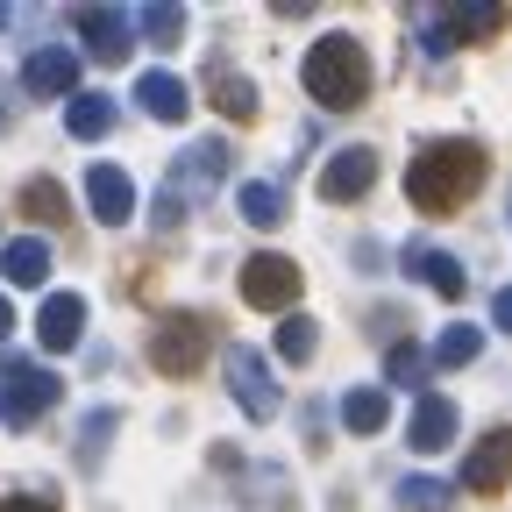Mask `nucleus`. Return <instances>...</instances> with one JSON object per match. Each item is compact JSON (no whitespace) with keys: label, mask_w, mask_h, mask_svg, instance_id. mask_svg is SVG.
<instances>
[{"label":"nucleus","mask_w":512,"mask_h":512,"mask_svg":"<svg viewBox=\"0 0 512 512\" xmlns=\"http://www.w3.org/2000/svg\"><path fill=\"white\" fill-rule=\"evenodd\" d=\"M235 207H242L249 228H278V221H285V185H242Z\"/></svg>","instance_id":"nucleus-22"},{"label":"nucleus","mask_w":512,"mask_h":512,"mask_svg":"<svg viewBox=\"0 0 512 512\" xmlns=\"http://www.w3.org/2000/svg\"><path fill=\"white\" fill-rule=\"evenodd\" d=\"M0 128H8V93H0Z\"/></svg>","instance_id":"nucleus-33"},{"label":"nucleus","mask_w":512,"mask_h":512,"mask_svg":"<svg viewBox=\"0 0 512 512\" xmlns=\"http://www.w3.org/2000/svg\"><path fill=\"white\" fill-rule=\"evenodd\" d=\"M86 207H93L100 228H121L128 214H136V185H128L121 164H93V171H86Z\"/></svg>","instance_id":"nucleus-9"},{"label":"nucleus","mask_w":512,"mask_h":512,"mask_svg":"<svg viewBox=\"0 0 512 512\" xmlns=\"http://www.w3.org/2000/svg\"><path fill=\"white\" fill-rule=\"evenodd\" d=\"M79 335H86V299L79 292H50L43 313H36V342L43 349H72Z\"/></svg>","instance_id":"nucleus-13"},{"label":"nucleus","mask_w":512,"mask_h":512,"mask_svg":"<svg viewBox=\"0 0 512 512\" xmlns=\"http://www.w3.org/2000/svg\"><path fill=\"white\" fill-rule=\"evenodd\" d=\"M498 15H505V8H491V0H463V8H448L441 22H448V36H456V43H477V36L498 29Z\"/></svg>","instance_id":"nucleus-23"},{"label":"nucleus","mask_w":512,"mask_h":512,"mask_svg":"<svg viewBox=\"0 0 512 512\" xmlns=\"http://www.w3.org/2000/svg\"><path fill=\"white\" fill-rule=\"evenodd\" d=\"M0 512H50V498H22L15 491V498H0Z\"/></svg>","instance_id":"nucleus-31"},{"label":"nucleus","mask_w":512,"mask_h":512,"mask_svg":"<svg viewBox=\"0 0 512 512\" xmlns=\"http://www.w3.org/2000/svg\"><path fill=\"white\" fill-rule=\"evenodd\" d=\"M22 93L36 100H79V50L72 43H43L22 64Z\"/></svg>","instance_id":"nucleus-7"},{"label":"nucleus","mask_w":512,"mask_h":512,"mask_svg":"<svg viewBox=\"0 0 512 512\" xmlns=\"http://www.w3.org/2000/svg\"><path fill=\"white\" fill-rule=\"evenodd\" d=\"M150 363L164 377H192L207 363V320H192V313H171L157 320V335H150Z\"/></svg>","instance_id":"nucleus-6"},{"label":"nucleus","mask_w":512,"mask_h":512,"mask_svg":"<svg viewBox=\"0 0 512 512\" xmlns=\"http://www.w3.org/2000/svg\"><path fill=\"white\" fill-rule=\"evenodd\" d=\"M484 185V150L477 143H434L406 164V200L420 214H448V207H463L470 192Z\"/></svg>","instance_id":"nucleus-1"},{"label":"nucleus","mask_w":512,"mask_h":512,"mask_svg":"<svg viewBox=\"0 0 512 512\" xmlns=\"http://www.w3.org/2000/svg\"><path fill=\"white\" fill-rule=\"evenodd\" d=\"M136 107L157 114V121H185L192 100H185V86H178L171 72H143V79H136Z\"/></svg>","instance_id":"nucleus-17"},{"label":"nucleus","mask_w":512,"mask_h":512,"mask_svg":"<svg viewBox=\"0 0 512 512\" xmlns=\"http://www.w3.org/2000/svg\"><path fill=\"white\" fill-rule=\"evenodd\" d=\"M477 349H484V328H470V320H456V328H441V342L427 349L441 370H463V363H477Z\"/></svg>","instance_id":"nucleus-21"},{"label":"nucleus","mask_w":512,"mask_h":512,"mask_svg":"<svg viewBox=\"0 0 512 512\" xmlns=\"http://www.w3.org/2000/svg\"><path fill=\"white\" fill-rule=\"evenodd\" d=\"M242 299H249L256 313H292V299H299V264H292V256H278V249H256L249 264H242Z\"/></svg>","instance_id":"nucleus-5"},{"label":"nucleus","mask_w":512,"mask_h":512,"mask_svg":"<svg viewBox=\"0 0 512 512\" xmlns=\"http://www.w3.org/2000/svg\"><path fill=\"white\" fill-rule=\"evenodd\" d=\"M57 399H64L57 370L29 363V356H0V420H8V427H36Z\"/></svg>","instance_id":"nucleus-3"},{"label":"nucleus","mask_w":512,"mask_h":512,"mask_svg":"<svg viewBox=\"0 0 512 512\" xmlns=\"http://www.w3.org/2000/svg\"><path fill=\"white\" fill-rule=\"evenodd\" d=\"M406 278H420L427 292H441V299H463V264L448 249H434V242H413L406 249Z\"/></svg>","instance_id":"nucleus-14"},{"label":"nucleus","mask_w":512,"mask_h":512,"mask_svg":"<svg viewBox=\"0 0 512 512\" xmlns=\"http://www.w3.org/2000/svg\"><path fill=\"white\" fill-rule=\"evenodd\" d=\"M427 363H434V356H427L420 342H399L392 356H384V384H399V392H420V384H427Z\"/></svg>","instance_id":"nucleus-24"},{"label":"nucleus","mask_w":512,"mask_h":512,"mask_svg":"<svg viewBox=\"0 0 512 512\" xmlns=\"http://www.w3.org/2000/svg\"><path fill=\"white\" fill-rule=\"evenodd\" d=\"M185 221V200H178V192H157V200H150V228H178Z\"/></svg>","instance_id":"nucleus-29"},{"label":"nucleus","mask_w":512,"mask_h":512,"mask_svg":"<svg viewBox=\"0 0 512 512\" xmlns=\"http://www.w3.org/2000/svg\"><path fill=\"white\" fill-rule=\"evenodd\" d=\"M0 29H8V8H0Z\"/></svg>","instance_id":"nucleus-34"},{"label":"nucleus","mask_w":512,"mask_h":512,"mask_svg":"<svg viewBox=\"0 0 512 512\" xmlns=\"http://www.w3.org/2000/svg\"><path fill=\"white\" fill-rule=\"evenodd\" d=\"M214 107H221L228 121H249V114H256V86H249L242 72H214Z\"/></svg>","instance_id":"nucleus-25"},{"label":"nucleus","mask_w":512,"mask_h":512,"mask_svg":"<svg viewBox=\"0 0 512 512\" xmlns=\"http://www.w3.org/2000/svg\"><path fill=\"white\" fill-rule=\"evenodd\" d=\"M313 342H320L313 320H306V313H285V328H278V356H285V363H306V356H313Z\"/></svg>","instance_id":"nucleus-26"},{"label":"nucleus","mask_w":512,"mask_h":512,"mask_svg":"<svg viewBox=\"0 0 512 512\" xmlns=\"http://www.w3.org/2000/svg\"><path fill=\"white\" fill-rule=\"evenodd\" d=\"M0 271H8V285L36 292V285L50 278V242H36V235H15L8 249H0Z\"/></svg>","instance_id":"nucleus-16"},{"label":"nucleus","mask_w":512,"mask_h":512,"mask_svg":"<svg viewBox=\"0 0 512 512\" xmlns=\"http://www.w3.org/2000/svg\"><path fill=\"white\" fill-rule=\"evenodd\" d=\"M136 29H143L157 50H171V43L185 36V8H143V15H136Z\"/></svg>","instance_id":"nucleus-27"},{"label":"nucleus","mask_w":512,"mask_h":512,"mask_svg":"<svg viewBox=\"0 0 512 512\" xmlns=\"http://www.w3.org/2000/svg\"><path fill=\"white\" fill-rule=\"evenodd\" d=\"M79 36H86V50L100 64H121L128 43H136V22H128V8H86L79 15Z\"/></svg>","instance_id":"nucleus-11"},{"label":"nucleus","mask_w":512,"mask_h":512,"mask_svg":"<svg viewBox=\"0 0 512 512\" xmlns=\"http://www.w3.org/2000/svg\"><path fill=\"white\" fill-rule=\"evenodd\" d=\"M221 377H228V399H235L249 420H278L285 392H278V370H271V356H264V349H249V342H228V356H221Z\"/></svg>","instance_id":"nucleus-4"},{"label":"nucleus","mask_w":512,"mask_h":512,"mask_svg":"<svg viewBox=\"0 0 512 512\" xmlns=\"http://www.w3.org/2000/svg\"><path fill=\"white\" fill-rule=\"evenodd\" d=\"M491 320H498V328L512 335V285H498V292H491Z\"/></svg>","instance_id":"nucleus-30"},{"label":"nucleus","mask_w":512,"mask_h":512,"mask_svg":"<svg viewBox=\"0 0 512 512\" xmlns=\"http://www.w3.org/2000/svg\"><path fill=\"white\" fill-rule=\"evenodd\" d=\"M512 477V427H491L470 441V463H463V491H498Z\"/></svg>","instance_id":"nucleus-10"},{"label":"nucleus","mask_w":512,"mask_h":512,"mask_svg":"<svg viewBox=\"0 0 512 512\" xmlns=\"http://www.w3.org/2000/svg\"><path fill=\"white\" fill-rule=\"evenodd\" d=\"M399 512H456V484H441V477H399Z\"/></svg>","instance_id":"nucleus-19"},{"label":"nucleus","mask_w":512,"mask_h":512,"mask_svg":"<svg viewBox=\"0 0 512 512\" xmlns=\"http://www.w3.org/2000/svg\"><path fill=\"white\" fill-rule=\"evenodd\" d=\"M8 335H15V306H8V299H0V342H8Z\"/></svg>","instance_id":"nucleus-32"},{"label":"nucleus","mask_w":512,"mask_h":512,"mask_svg":"<svg viewBox=\"0 0 512 512\" xmlns=\"http://www.w3.org/2000/svg\"><path fill=\"white\" fill-rule=\"evenodd\" d=\"M384 413H392V406H384L377 384H356V392H342V427H349V434H377Z\"/></svg>","instance_id":"nucleus-20"},{"label":"nucleus","mask_w":512,"mask_h":512,"mask_svg":"<svg viewBox=\"0 0 512 512\" xmlns=\"http://www.w3.org/2000/svg\"><path fill=\"white\" fill-rule=\"evenodd\" d=\"M320 200H335V207H349V200H363V192L377 185V150L370 143H349V150H335L328 164H320Z\"/></svg>","instance_id":"nucleus-8"},{"label":"nucleus","mask_w":512,"mask_h":512,"mask_svg":"<svg viewBox=\"0 0 512 512\" xmlns=\"http://www.w3.org/2000/svg\"><path fill=\"white\" fill-rule=\"evenodd\" d=\"M221 171H228V143L200 136V143H185V150H178V164H171V192H178V185H214Z\"/></svg>","instance_id":"nucleus-15"},{"label":"nucleus","mask_w":512,"mask_h":512,"mask_svg":"<svg viewBox=\"0 0 512 512\" xmlns=\"http://www.w3.org/2000/svg\"><path fill=\"white\" fill-rule=\"evenodd\" d=\"M22 207H29V214H43V221H57V214H64V192L43 178V185H29V192H22Z\"/></svg>","instance_id":"nucleus-28"},{"label":"nucleus","mask_w":512,"mask_h":512,"mask_svg":"<svg viewBox=\"0 0 512 512\" xmlns=\"http://www.w3.org/2000/svg\"><path fill=\"white\" fill-rule=\"evenodd\" d=\"M299 79H306V93L320 100V107H335V114H349V107H363L370 100V50L356 43V36H320L313 50H306V64H299Z\"/></svg>","instance_id":"nucleus-2"},{"label":"nucleus","mask_w":512,"mask_h":512,"mask_svg":"<svg viewBox=\"0 0 512 512\" xmlns=\"http://www.w3.org/2000/svg\"><path fill=\"white\" fill-rule=\"evenodd\" d=\"M64 128H72L79 143H100L107 128H114V100H107V93H79V100H64Z\"/></svg>","instance_id":"nucleus-18"},{"label":"nucleus","mask_w":512,"mask_h":512,"mask_svg":"<svg viewBox=\"0 0 512 512\" xmlns=\"http://www.w3.org/2000/svg\"><path fill=\"white\" fill-rule=\"evenodd\" d=\"M406 441H413V456H441V448L456 441V406H448L441 392H420V406H413V427H406Z\"/></svg>","instance_id":"nucleus-12"}]
</instances>
